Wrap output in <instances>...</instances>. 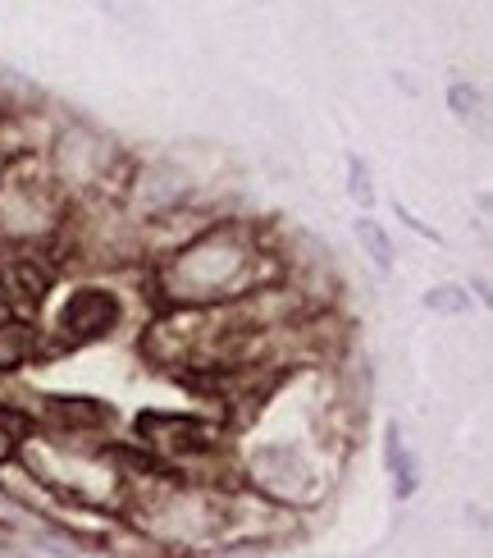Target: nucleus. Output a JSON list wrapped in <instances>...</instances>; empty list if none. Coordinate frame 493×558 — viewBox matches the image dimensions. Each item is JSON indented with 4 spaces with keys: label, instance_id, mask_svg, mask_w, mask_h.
Instances as JSON below:
<instances>
[{
    "label": "nucleus",
    "instance_id": "f257e3e1",
    "mask_svg": "<svg viewBox=\"0 0 493 558\" xmlns=\"http://www.w3.org/2000/svg\"><path fill=\"white\" fill-rule=\"evenodd\" d=\"M143 270L151 293L164 302V312L224 307V302L247 298L251 289L284 279V266H279L266 229H256L247 220H224V216Z\"/></svg>",
    "mask_w": 493,
    "mask_h": 558
},
{
    "label": "nucleus",
    "instance_id": "f03ea898",
    "mask_svg": "<svg viewBox=\"0 0 493 558\" xmlns=\"http://www.w3.org/2000/svg\"><path fill=\"white\" fill-rule=\"evenodd\" d=\"M120 526L143 549H160L170 558L210 554L215 545H229L224 481H193L147 468V476H133V490L120 508Z\"/></svg>",
    "mask_w": 493,
    "mask_h": 558
},
{
    "label": "nucleus",
    "instance_id": "7ed1b4c3",
    "mask_svg": "<svg viewBox=\"0 0 493 558\" xmlns=\"http://www.w3.org/2000/svg\"><path fill=\"white\" fill-rule=\"evenodd\" d=\"M10 453L56 499H64L69 508H83V513H101V518H120V508L133 490V476H137V468H128V458L106 435H69L51 426H28L14 435Z\"/></svg>",
    "mask_w": 493,
    "mask_h": 558
},
{
    "label": "nucleus",
    "instance_id": "20e7f679",
    "mask_svg": "<svg viewBox=\"0 0 493 558\" xmlns=\"http://www.w3.org/2000/svg\"><path fill=\"white\" fill-rule=\"evenodd\" d=\"M338 435L334 426H270L256 430L238 445H229V481L247 485L251 495H261L279 508H293V513H307L316 508L329 485H334L338 458L329 453V445Z\"/></svg>",
    "mask_w": 493,
    "mask_h": 558
},
{
    "label": "nucleus",
    "instance_id": "39448f33",
    "mask_svg": "<svg viewBox=\"0 0 493 558\" xmlns=\"http://www.w3.org/2000/svg\"><path fill=\"white\" fill-rule=\"evenodd\" d=\"M37 160L51 189L64 202H87V197H114L128 174V156L110 133H101L87 120H60L41 137Z\"/></svg>",
    "mask_w": 493,
    "mask_h": 558
},
{
    "label": "nucleus",
    "instance_id": "423d86ee",
    "mask_svg": "<svg viewBox=\"0 0 493 558\" xmlns=\"http://www.w3.org/2000/svg\"><path fill=\"white\" fill-rule=\"evenodd\" d=\"M124 325V293L101 284V279H83L69 293H60L51 312V330H41L56 348H87L101 343Z\"/></svg>",
    "mask_w": 493,
    "mask_h": 558
},
{
    "label": "nucleus",
    "instance_id": "0eeeda50",
    "mask_svg": "<svg viewBox=\"0 0 493 558\" xmlns=\"http://www.w3.org/2000/svg\"><path fill=\"white\" fill-rule=\"evenodd\" d=\"M120 202L133 220H151L174 211L183 202H197V183L174 160H147V166H128L120 183Z\"/></svg>",
    "mask_w": 493,
    "mask_h": 558
},
{
    "label": "nucleus",
    "instance_id": "6e6552de",
    "mask_svg": "<svg viewBox=\"0 0 493 558\" xmlns=\"http://www.w3.org/2000/svg\"><path fill=\"white\" fill-rule=\"evenodd\" d=\"M384 462H389V476H393V495L411 499L416 485H420V462L407 449V439H403V430H397V422L384 426Z\"/></svg>",
    "mask_w": 493,
    "mask_h": 558
},
{
    "label": "nucleus",
    "instance_id": "1a4fd4ad",
    "mask_svg": "<svg viewBox=\"0 0 493 558\" xmlns=\"http://www.w3.org/2000/svg\"><path fill=\"white\" fill-rule=\"evenodd\" d=\"M352 229H357V243H361V252L370 257V266L380 270V275L393 270V239H389V229L374 220V216H357V225H352Z\"/></svg>",
    "mask_w": 493,
    "mask_h": 558
},
{
    "label": "nucleus",
    "instance_id": "9d476101",
    "mask_svg": "<svg viewBox=\"0 0 493 558\" xmlns=\"http://www.w3.org/2000/svg\"><path fill=\"white\" fill-rule=\"evenodd\" d=\"M426 307L434 316H466V312H471V289H461V284H434L426 293Z\"/></svg>",
    "mask_w": 493,
    "mask_h": 558
},
{
    "label": "nucleus",
    "instance_id": "9b49d317",
    "mask_svg": "<svg viewBox=\"0 0 493 558\" xmlns=\"http://www.w3.org/2000/svg\"><path fill=\"white\" fill-rule=\"evenodd\" d=\"M347 197L357 202L361 211H370V206H374V183H370V166H366V160H357V156L347 160Z\"/></svg>",
    "mask_w": 493,
    "mask_h": 558
},
{
    "label": "nucleus",
    "instance_id": "f8f14e48",
    "mask_svg": "<svg viewBox=\"0 0 493 558\" xmlns=\"http://www.w3.org/2000/svg\"><path fill=\"white\" fill-rule=\"evenodd\" d=\"M448 106L457 120H480V110H484V92L471 87V83H453L448 87Z\"/></svg>",
    "mask_w": 493,
    "mask_h": 558
},
{
    "label": "nucleus",
    "instance_id": "ddd939ff",
    "mask_svg": "<svg viewBox=\"0 0 493 558\" xmlns=\"http://www.w3.org/2000/svg\"><path fill=\"white\" fill-rule=\"evenodd\" d=\"M10 449H14V430L5 426V412H0V458H5Z\"/></svg>",
    "mask_w": 493,
    "mask_h": 558
}]
</instances>
